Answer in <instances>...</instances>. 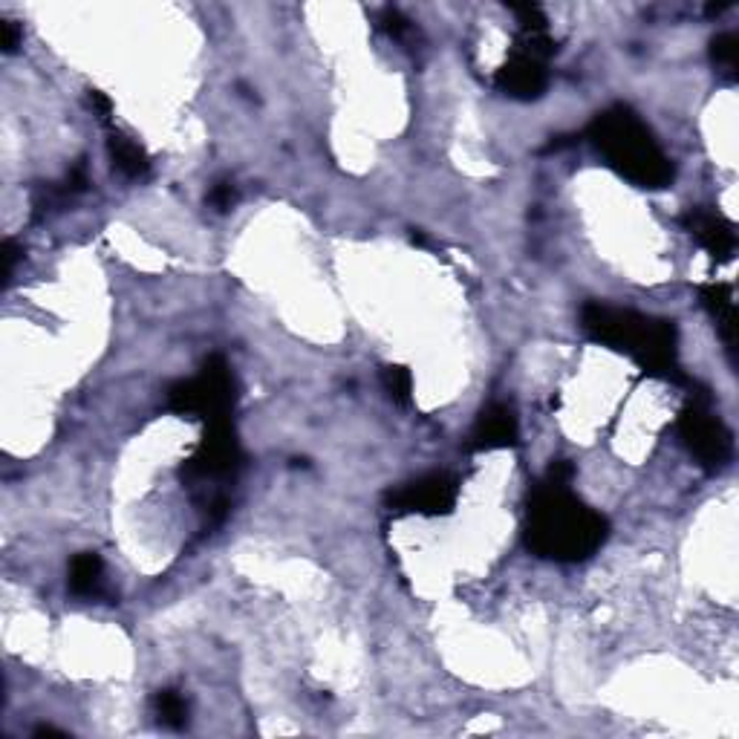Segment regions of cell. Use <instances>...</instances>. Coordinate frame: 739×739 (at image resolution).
Masks as SVG:
<instances>
[{
    "label": "cell",
    "mask_w": 739,
    "mask_h": 739,
    "mask_svg": "<svg viewBox=\"0 0 739 739\" xmlns=\"http://www.w3.org/2000/svg\"><path fill=\"white\" fill-rule=\"evenodd\" d=\"M573 480V462H552L532 488L526 511V546L538 557L557 564H580L596 555L610 538L607 517L575 497Z\"/></svg>",
    "instance_id": "obj_1"
},
{
    "label": "cell",
    "mask_w": 739,
    "mask_h": 739,
    "mask_svg": "<svg viewBox=\"0 0 739 739\" xmlns=\"http://www.w3.org/2000/svg\"><path fill=\"white\" fill-rule=\"evenodd\" d=\"M580 330L592 342L633 358L647 376L668 379V382L684 384V388L693 384L679 367V330L673 321L650 319L642 312L589 301L580 310Z\"/></svg>",
    "instance_id": "obj_2"
},
{
    "label": "cell",
    "mask_w": 739,
    "mask_h": 739,
    "mask_svg": "<svg viewBox=\"0 0 739 739\" xmlns=\"http://www.w3.org/2000/svg\"><path fill=\"white\" fill-rule=\"evenodd\" d=\"M589 145L604 157L607 165L627 183L638 188H668L673 183V162L661 145L656 142L653 130L638 119V113L627 104H615L601 111L587 128Z\"/></svg>",
    "instance_id": "obj_3"
},
{
    "label": "cell",
    "mask_w": 739,
    "mask_h": 739,
    "mask_svg": "<svg viewBox=\"0 0 739 739\" xmlns=\"http://www.w3.org/2000/svg\"><path fill=\"white\" fill-rule=\"evenodd\" d=\"M234 402H238V382L223 356L206 358L199 376L168 388V411L180 416H199L203 422L231 419Z\"/></svg>",
    "instance_id": "obj_4"
},
{
    "label": "cell",
    "mask_w": 739,
    "mask_h": 739,
    "mask_svg": "<svg viewBox=\"0 0 739 739\" xmlns=\"http://www.w3.org/2000/svg\"><path fill=\"white\" fill-rule=\"evenodd\" d=\"M557 53L549 30H520L509 61L497 70L494 84L517 102H534L549 88V58Z\"/></svg>",
    "instance_id": "obj_5"
},
{
    "label": "cell",
    "mask_w": 739,
    "mask_h": 739,
    "mask_svg": "<svg viewBox=\"0 0 739 739\" xmlns=\"http://www.w3.org/2000/svg\"><path fill=\"white\" fill-rule=\"evenodd\" d=\"M676 434L702 469L711 474L728 469L734 457V437L731 430L725 428V422L711 411L707 390L691 393V402L676 419Z\"/></svg>",
    "instance_id": "obj_6"
},
{
    "label": "cell",
    "mask_w": 739,
    "mask_h": 739,
    "mask_svg": "<svg viewBox=\"0 0 739 739\" xmlns=\"http://www.w3.org/2000/svg\"><path fill=\"white\" fill-rule=\"evenodd\" d=\"M243 465V448L234 434L231 419L206 422L203 439L194 453L180 465V477L185 483H220L231 480Z\"/></svg>",
    "instance_id": "obj_7"
},
{
    "label": "cell",
    "mask_w": 739,
    "mask_h": 739,
    "mask_svg": "<svg viewBox=\"0 0 739 739\" xmlns=\"http://www.w3.org/2000/svg\"><path fill=\"white\" fill-rule=\"evenodd\" d=\"M460 497V485L448 474H425L414 483L402 485L388 494V506L399 515H425L439 517L451 515Z\"/></svg>",
    "instance_id": "obj_8"
},
{
    "label": "cell",
    "mask_w": 739,
    "mask_h": 739,
    "mask_svg": "<svg viewBox=\"0 0 739 739\" xmlns=\"http://www.w3.org/2000/svg\"><path fill=\"white\" fill-rule=\"evenodd\" d=\"M682 226L714 261L728 263L737 252V231L723 215H716L711 208H691L682 217Z\"/></svg>",
    "instance_id": "obj_9"
},
{
    "label": "cell",
    "mask_w": 739,
    "mask_h": 739,
    "mask_svg": "<svg viewBox=\"0 0 739 739\" xmlns=\"http://www.w3.org/2000/svg\"><path fill=\"white\" fill-rule=\"evenodd\" d=\"M520 442V422L509 405H488L471 430V451H503Z\"/></svg>",
    "instance_id": "obj_10"
},
{
    "label": "cell",
    "mask_w": 739,
    "mask_h": 739,
    "mask_svg": "<svg viewBox=\"0 0 739 739\" xmlns=\"http://www.w3.org/2000/svg\"><path fill=\"white\" fill-rule=\"evenodd\" d=\"M700 298L702 307L716 321V330L725 338V344L734 350V344H737V303H734L731 287L728 284H705V287H700Z\"/></svg>",
    "instance_id": "obj_11"
},
{
    "label": "cell",
    "mask_w": 739,
    "mask_h": 739,
    "mask_svg": "<svg viewBox=\"0 0 739 739\" xmlns=\"http://www.w3.org/2000/svg\"><path fill=\"white\" fill-rule=\"evenodd\" d=\"M107 153H111L113 168L122 176H128V180H142V176L151 174V157H148V151L139 142H134L130 136L119 134V130H111Z\"/></svg>",
    "instance_id": "obj_12"
},
{
    "label": "cell",
    "mask_w": 739,
    "mask_h": 739,
    "mask_svg": "<svg viewBox=\"0 0 739 739\" xmlns=\"http://www.w3.org/2000/svg\"><path fill=\"white\" fill-rule=\"evenodd\" d=\"M67 587L76 598H102L104 596V564L96 552H81L72 557L70 580Z\"/></svg>",
    "instance_id": "obj_13"
},
{
    "label": "cell",
    "mask_w": 739,
    "mask_h": 739,
    "mask_svg": "<svg viewBox=\"0 0 739 739\" xmlns=\"http://www.w3.org/2000/svg\"><path fill=\"white\" fill-rule=\"evenodd\" d=\"M153 714H157V723L168 731H183L188 725V702L183 693L160 691L153 696Z\"/></svg>",
    "instance_id": "obj_14"
},
{
    "label": "cell",
    "mask_w": 739,
    "mask_h": 739,
    "mask_svg": "<svg viewBox=\"0 0 739 739\" xmlns=\"http://www.w3.org/2000/svg\"><path fill=\"white\" fill-rule=\"evenodd\" d=\"M711 61L719 72H723L725 79H737V65H739V41L734 33H723L716 35L711 41Z\"/></svg>",
    "instance_id": "obj_15"
},
{
    "label": "cell",
    "mask_w": 739,
    "mask_h": 739,
    "mask_svg": "<svg viewBox=\"0 0 739 739\" xmlns=\"http://www.w3.org/2000/svg\"><path fill=\"white\" fill-rule=\"evenodd\" d=\"M382 384H384V390H388L390 402H396V405H411L414 379H411V370H407V367H402V365L384 367Z\"/></svg>",
    "instance_id": "obj_16"
},
{
    "label": "cell",
    "mask_w": 739,
    "mask_h": 739,
    "mask_svg": "<svg viewBox=\"0 0 739 739\" xmlns=\"http://www.w3.org/2000/svg\"><path fill=\"white\" fill-rule=\"evenodd\" d=\"M511 12L517 15L520 30H549L543 9L534 7V3H511Z\"/></svg>",
    "instance_id": "obj_17"
},
{
    "label": "cell",
    "mask_w": 739,
    "mask_h": 739,
    "mask_svg": "<svg viewBox=\"0 0 739 739\" xmlns=\"http://www.w3.org/2000/svg\"><path fill=\"white\" fill-rule=\"evenodd\" d=\"M238 203V188L231 180H217L211 185V192H208V206L215 208V211H229L231 206Z\"/></svg>",
    "instance_id": "obj_18"
},
{
    "label": "cell",
    "mask_w": 739,
    "mask_h": 739,
    "mask_svg": "<svg viewBox=\"0 0 739 739\" xmlns=\"http://www.w3.org/2000/svg\"><path fill=\"white\" fill-rule=\"evenodd\" d=\"M379 26H382L390 38H402L411 30V21L399 9H384L382 15H379Z\"/></svg>",
    "instance_id": "obj_19"
},
{
    "label": "cell",
    "mask_w": 739,
    "mask_h": 739,
    "mask_svg": "<svg viewBox=\"0 0 739 739\" xmlns=\"http://www.w3.org/2000/svg\"><path fill=\"white\" fill-rule=\"evenodd\" d=\"M88 102H90V107H93V113L99 116V122L111 125V116H113L111 99L104 96L102 90H88Z\"/></svg>",
    "instance_id": "obj_20"
},
{
    "label": "cell",
    "mask_w": 739,
    "mask_h": 739,
    "mask_svg": "<svg viewBox=\"0 0 739 739\" xmlns=\"http://www.w3.org/2000/svg\"><path fill=\"white\" fill-rule=\"evenodd\" d=\"M0 47L3 53H15L21 47V30L12 21H0Z\"/></svg>",
    "instance_id": "obj_21"
},
{
    "label": "cell",
    "mask_w": 739,
    "mask_h": 739,
    "mask_svg": "<svg viewBox=\"0 0 739 739\" xmlns=\"http://www.w3.org/2000/svg\"><path fill=\"white\" fill-rule=\"evenodd\" d=\"M18 257H21V249H18V243H15V240H7V243H3V284H9V280H12V275H15Z\"/></svg>",
    "instance_id": "obj_22"
}]
</instances>
